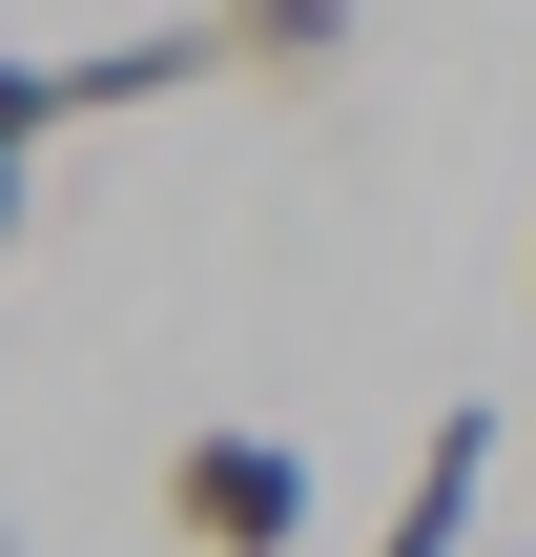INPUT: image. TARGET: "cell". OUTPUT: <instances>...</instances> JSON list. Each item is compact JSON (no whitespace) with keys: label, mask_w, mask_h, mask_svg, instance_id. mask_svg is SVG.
<instances>
[{"label":"cell","mask_w":536,"mask_h":557,"mask_svg":"<svg viewBox=\"0 0 536 557\" xmlns=\"http://www.w3.org/2000/svg\"><path fill=\"white\" fill-rule=\"evenodd\" d=\"M310 434H269V413H207V434H165V537L186 557H310Z\"/></svg>","instance_id":"obj_1"},{"label":"cell","mask_w":536,"mask_h":557,"mask_svg":"<svg viewBox=\"0 0 536 557\" xmlns=\"http://www.w3.org/2000/svg\"><path fill=\"white\" fill-rule=\"evenodd\" d=\"M372 557H496V393H454L413 434V496L372 517Z\"/></svg>","instance_id":"obj_2"},{"label":"cell","mask_w":536,"mask_h":557,"mask_svg":"<svg viewBox=\"0 0 536 557\" xmlns=\"http://www.w3.org/2000/svg\"><path fill=\"white\" fill-rule=\"evenodd\" d=\"M83 124V62H21L0 41V269H21V207H41V145Z\"/></svg>","instance_id":"obj_3"},{"label":"cell","mask_w":536,"mask_h":557,"mask_svg":"<svg viewBox=\"0 0 536 557\" xmlns=\"http://www.w3.org/2000/svg\"><path fill=\"white\" fill-rule=\"evenodd\" d=\"M207 21H227V62H289V83L351 62V0H207Z\"/></svg>","instance_id":"obj_4"},{"label":"cell","mask_w":536,"mask_h":557,"mask_svg":"<svg viewBox=\"0 0 536 557\" xmlns=\"http://www.w3.org/2000/svg\"><path fill=\"white\" fill-rule=\"evenodd\" d=\"M496 557H536V537H496Z\"/></svg>","instance_id":"obj_5"},{"label":"cell","mask_w":536,"mask_h":557,"mask_svg":"<svg viewBox=\"0 0 536 557\" xmlns=\"http://www.w3.org/2000/svg\"><path fill=\"white\" fill-rule=\"evenodd\" d=\"M0 557H21V537H0Z\"/></svg>","instance_id":"obj_6"}]
</instances>
